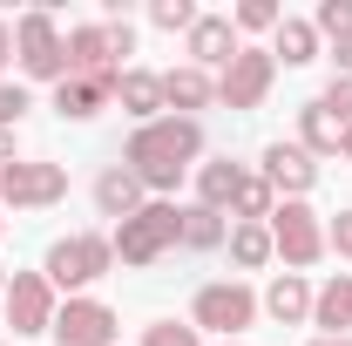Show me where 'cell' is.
<instances>
[{
	"mask_svg": "<svg viewBox=\"0 0 352 346\" xmlns=\"http://www.w3.org/2000/svg\"><path fill=\"white\" fill-rule=\"evenodd\" d=\"M7 319H14V333H41L47 326V278H14V292H7Z\"/></svg>",
	"mask_w": 352,
	"mask_h": 346,
	"instance_id": "cell-10",
	"label": "cell"
},
{
	"mask_svg": "<svg viewBox=\"0 0 352 346\" xmlns=\"http://www.w3.org/2000/svg\"><path fill=\"white\" fill-rule=\"evenodd\" d=\"M21 109H28V95H21V88H0V123H14Z\"/></svg>",
	"mask_w": 352,
	"mask_h": 346,
	"instance_id": "cell-30",
	"label": "cell"
},
{
	"mask_svg": "<svg viewBox=\"0 0 352 346\" xmlns=\"http://www.w3.org/2000/svg\"><path fill=\"white\" fill-rule=\"evenodd\" d=\"M95 197H102V211H109V217H135V197H142V183H135L129 170H109L102 183H95Z\"/></svg>",
	"mask_w": 352,
	"mask_h": 346,
	"instance_id": "cell-13",
	"label": "cell"
},
{
	"mask_svg": "<svg viewBox=\"0 0 352 346\" xmlns=\"http://www.w3.org/2000/svg\"><path fill=\"white\" fill-rule=\"evenodd\" d=\"M264 170H271V183H285V190H305V183H311L305 150H285V143H271V150H264Z\"/></svg>",
	"mask_w": 352,
	"mask_h": 346,
	"instance_id": "cell-11",
	"label": "cell"
},
{
	"mask_svg": "<svg viewBox=\"0 0 352 346\" xmlns=\"http://www.w3.org/2000/svg\"><path fill=\"white\" fill-rule=\"evenodd\" d=\"M332 245H339V252H352V211L339 217V224H332Z\"/></svg>",
	"mask_w": 352,
	"mask_h": 346,
	"instance_id": "cell-31",
	"label": "cell"
},
{
	"mask_svg": "<svg viewBox=\"0 0 352 346\" xmlns=\"http://www.w3.org/2000/svg\"><path fill=\"white\" fill-rule=\"evenodd\" d=\"M47 333H54L61 346H109L116 340V312H109V305H68Z\"/></svg>",
	"mask_w": 352,
	"mask_h": 346,
	"instance_id": "cell-7",
	"label": "cell"
},
{
	"mask_svg": "<svg viewBox=\"0 0 352 346\" xmlns=\"http://www.w3.org/2000/svg\"><path fill=\"white\" fill-rule=\"evenodd\" d=\"M251 312H258V299H251L244 285H204V292H197V326L237 333V326H251Z\"/></svg>",
	"mask_w": 352,
	"mask_h": 346,
	"instance_id": "cell-5",
	"label": "cell"
},
{
	"mask_svg": "<svg viewBox=\"0 0 352 346\" xmlns=\"http://www.w3.org/2000/svg\"><path fill=\"white\" fill-rule=\"evenodd\" d=\"M230 252H237V265H264L271 258V231H264V224H237Z\"/></svg>",
	"mask_w": 352,
	"mask_h": 346,
	"instance_id": "cell-19",
	"label": "cell"
},
{
	"mask_svg": "<svg viewBox=\"0 0 352 346\" xmlns=\"http://www.w3.org/2000/svg\"><path fill=\"white\" fill-rule=\"evenodd\" d=\"M61 190H68V176L54 163H7L0 170V197L7 204H54Z\"/></svg>",
	"mask_w": 352,
	"mask_h": 346,
	"instance_id": "cell-4",
	"label": "cell"
},
{
	"mask_svg": "<svg viewBox=\"0 0 352 346\" xmlns=\"http://www.w3.org/2000/svg\"><path fill=\"white\" fill-rule=\"evenodd\" d=\"M271 238H278V252L292 265H311L318 258V224H311L305 204H285V211H271Z\"/></svg>",
	"mask_w": 352,
	"mask_h": 346,
	"instance_id": "cell-9",
	"label": "cell"
},
{
	"mask_svg": "<svg viewBox=\"0 0 352 346\" xmlns=\"http://www.w3.org/2000/svg\"><path fill=\"white\" fill-rule=\"evenodd\" d=\"M264 88H271V54L237 48V54H230V68H223V102H230V109H251Z\"/></svg>",
	"mask_w": 352,
	"mask_h": 346,
	"instance_id": "cell-6",
	"label": "cell"
},
{
	"mask_svg": "<svg viewBox=\"0 0 352 346\" xmlns=\"http://www.w3.org/2000/svg\"><path fill=\"white\" fill-rule=\"evenodd\" d=\"M102 88H109V82H82V75L68 82V75H61V95H54V109H61V116H95Z\"/></svg>",
	"mask_w": 352,
	"mask_h": 346,
	"instance_id": "cell-15",
	"label": "cell"
},
{
	"mask_svg": "<svg viewBox=\"0 0 352 346\" xmlns=\"http://www.w3.org/2000/svg\"><path fill=\"white\" fill-rule=\"evenodd\" d=\"M339 143H346V156H352V130H346V136H339Z\"/></svg>",
	"mask_w": 352,
	"mask_h": 346,
	"instance_id": "cell-34",
	"label": "cell"
},
{
	"mask_svg": "<svg viewBox=\"0 0 352 346\" xmlns=\"http://www.w3.org/2000/svg\"><path fill=\"white\" fill-rule=\"evenodd\" d=\"M176 231H183V211H170V204H149V211L122 217V238H116V252H122V265H149L163 245H170Z\"/></svg>",
	"mask_w": 352,
	"mask_h": 346,
	"instance_id": "cell-2",
	"label": "cell"
},
{
	"mask_svg": "<svg viewBox=\"0 0 352 346\" xmlns=\"http://www.w3.org/2000/svg\"><path fill=\"white\" fill-rule=\"evenodd\" d=\"M0 54H7V28H0Z\"/></svg>",
	"mask_w": 352,
	"mask_h": 346,
	"instance_id": "cell-36",
	"label": "cell"
},
{
	"mask_svg": "<svg viewBox=\"0 0 352 346\" xmlns=\"http://www.w3.org/2000/svg\"><path fill=\"white\" fill-rule=\"evenodd\" d=\"M190 156H197V123H183V116H176V123H149V130H135V143H129V176L170 190Z\"/></svg>",
	"mask_w": 352,
	"mask_h": 346,
	"instance_id": "cell-1",
	"label": "cell"
},
{
	"mask_svg": "<svg viewBox=\"0 0 352 346\" xmlns=\"http://www.w3.org/2000/svg\"><path fill=\"white\" fill-rule=\"evenodd\" d=\"M237 183H244L237 163H210V170H204V204H223V197L237 204Z\"/></svg>",
	"mask_w": 352,
	"mask_h": 346,
	"instance_id": "cell-20",
	"label": "cell"
},
{
	"mask_svg": "<svg viewBox=\"0 0 352 346\" xmlns=\"http://www.w3.org/2000/svg\"><path fill=\"white\" fill-rule=\"evenodd\" d=\"M325 109L332 116H352V75H339V82L325 88Z\"/></svg>",
	"mask_w": 352,
	"mask_h": 346,
	"instance_id": "cell-29",
	"label": "cell"
},
{
	"mask_svg": "<svg viewBox=\"0 0 352 346\" xmlns=\"http://www.w3.org/2000/svg\"><path fill=\"white\" fill-rule=\"evenodd\" d=\"M237 211H244V217L271 211V183H264V176H244V183H237Z\"/></svg>",
	"mask_w": 352,
	"mask_h": 346,
	"instance_id": "cell-23",
	"label": "cell"
},
{
	"mask_svg": "<svg viewBox=\"0 0 352 346\" xmlns=\"http://www.w3.org/2000/svg\"><path fill=\"white\" fill-rule=\"evenodd\" d=\"M318 28L325 34H352V0H325L318 7Z\"/></svg>",
	"mask_w": 352,
	"mask_h": 346,
	"instance_id": "cell-26",
	"label": "cell"
},
{
	"mask_svg": "<svg viewBox=\"0 0 352 346\" xmlns=\"http://www.w3.org/2000/svg\"><path fill=\"white\" fill-rule=\"evenodd\" d=\"M21 61H28V75H61L68 68V48L54 41V21L47 14H28L21 21Z\"/></svg>",
	"mask_w": 352,
	"mask_h": 346,
	"instance_id": "cell-8",
	"label": "cell"
},
{
	"mask_svg": "<svg viewBox=\"0 0 352 346\" xmlns=\"http://www.w3.org/2000/svg\"><path fill=\"white\" fill-rule=\"evenodd\" d=\"M163 102H183V109H197V102H210V82H204L197 68H176V75H163Z\"/></svg>",
	"mask_w": 352,
	"mask_h": 346,
	"instance_id": "cell-18",
	"label": "cell"
},
{
	"mask_svg": "<svg viewBox=\"0 0 352 346\" xmlns=\"http://www.w3.org/2000/svg\"><path fill=\"white\" fill-rule=\"evenodd\" d=\"M183 238L190 245H217V211H190L183 217Z\"/></svg>",
	"mask_w": 352,
	"mask_h": 346,
	"instance_id": "cell-25",
	"label": "cell"
},
{
	"mask_svg": "<svg viewBox=\"0 0 352 346\" xmlns=\"http://www.w3.org/2000/svg\"><path fill=\"white\" fill-rule=\"evenodd\" d=\"M237 21H244V28H278L285 14H278L271 0H251V7H237Z\"/></svg>",
	"mask_w": 352,
	"mask_h": 346,
	"instance_id": "cell-27",
	"label": "cell"
},
{
	"mask_svg": "<svg viewBox=\"0 0 352 346\" xmlns=\"http://www.w3.org/2000/svg\"><path fill=\"white\" fill-rule=\"evenodd\" d=\"M116 88H122V109H135V116H149V109H156V102H163V82H156V75H116Z\"/></svg>",
	"mask_w": 352,
	"mask_h": 346,
	"instance_id": "cell-16",
	"label": "cell"
},
{
	"mask_svg": "<svg viewBox=\"0 0 352 346\" xmlns=\"http://www.w3.org/2000/svg\"><path fill=\"white\" fill-rule=\"evenodd\" d=\"M109 272V245L102 238H61L54 252H47V278L54 285H88V278H102Z\"/></svg>",
	"mask_w": 352,
	"mask_h": 346,
	"instance_id": "cell-3",
	"label": "cell"
},
{
	"mask_svg": "<svg viewBox=\"0 0 352 346\" xmlns=\"http://www.w3.org/2000/svg\"><path fill=\"white\" fill-rule=\"evenodd\" d=\"M318 346H352V340H318Z\"/></svg>",
	"mask_w": 352,
	"mask_h": 346,
	"instance_id": "cell-35",
	"label": "cell"
},
{
	"mask_svg": "<svg viewBox=\"0 0 352 346\" xmlns=\"http://www.w3.org/2000/svg\"><path fill=\"white\" fill-rule=\"evenodd\" d=\"M318 326H325V333L352 326V278H332V285L318 292Z\"/></svg>",
	"mask_w": 352,
	"mask_h": 346,
	"instance_id": "cell-14",
	"label": "cell"
},
{
	"mask_svg": "<svg viewBox=\"0 0 352 346\" xmlns=\"http://www.w3.org/2000/svg\"><path fill=\"white\" fill-rule=\"evenodd\" d=\"M142 346H197V333H190V326H149Z\"/></svg>",
	"mask_w": 352,
	"mask_h": 346,
	"instance_id": "cell-28",
	"label": "cell"
},
{
	"mask_svg": "<svg viewBox=\"0 0 352 346\" xmlns=\"http://www.w3.org/2000/svg\"><path fill=\"white\" fill-rule=\"evenodd\" d=\"M305 136L318 143V150H339V116H332L325 102H311L305 109Z\"/></svg>",
	"mask_w": 352,
	"mask_h": 346,
	"instance_id": "cell-21",
	"label": "cell"
},
{
	"mask_svg": "<svg viewBox=\"0 0 352 346\" xmlns=\"http://www.w3.org/2000/svg\"><path fill=\"white\" fill-rule=\"evenodd\" d=\"M7 150H14V136H7V130H0V156H7Z\"/></svg>",
	"mask_w": 352,
	"mask_h": 346,
	"instance_id": "cell-33",
	"label": "cell"
},
{
	"mask_svg": "<svg viewBox=\"0 0 352 346\" xmlns=\"http://www.w3.org/2000/svg\"><path fill=\"white\" fill-rule=\"evenodd\" d=\"M264 305H271L278 319H298V312L311 305V292H305V278H292V272H285V278H278V285L264 292Z\"/></svg>",
	"mask_w": 352,
	"mask_h": 346,
	"instance_id": "cell-17",
	"label": "cell"
},
{
	"mask_svg": "<svg viewBox=\"0 0 352 346\" xmlns=\"http://www.w3.org/2000/svg\"><path fill=\"white\" fill-rule=\"evenodd\" d=\"M278 54L285 61H311V28L305 21H278Z\"/></svg>",
	"mask_w": 352,
	"mask_h": 346,
	"instance_id": "cell-22",
	"label": "cell"
},
{
	"mask_svg": "<svg viewBox=\"0 0 352 346\" xmlns=\"http://www.w3.org/2000/svg\"><path fill=\"white\" fill-rule=\"evenodd\" d=\"M332 61H339V68L352 75V34H339V48H332Z\"/></svg>",
	"mask_w": 352,
	"mask_h": 346,
	"instance_id": "cell-32",
	"label": "cell"
},
{
	"mask_svg": "<svg viewBox=\"0 0 352 346\" xmlns=\"http://www.w3.org/2000/svg\"><path fill=\"white\" fill-rule=\"evenodd\" d=\"M190 54H197V61H230V54H237L230 21H197V28H190Z\"/></svg>",
	"mask_w": 352,
	"mask_h": 346,
	"instance_id": "cell-12",
	"label": "cell"
},
{
	"mask_svg": "<svg viewBox=\"0 0 352 346\" xmlns=\"http://www.w3.org/2000/svg\"><path fill=\"white\" fill-rule=\"evenodd\" d=\"M156 28H197V7L190 0H156Z\"/></svg>",
	"mask_w": 352,
	"mask_h": 346,
	"instance_id": "cell-24",
	"label": "cell"
}]
</instances>
